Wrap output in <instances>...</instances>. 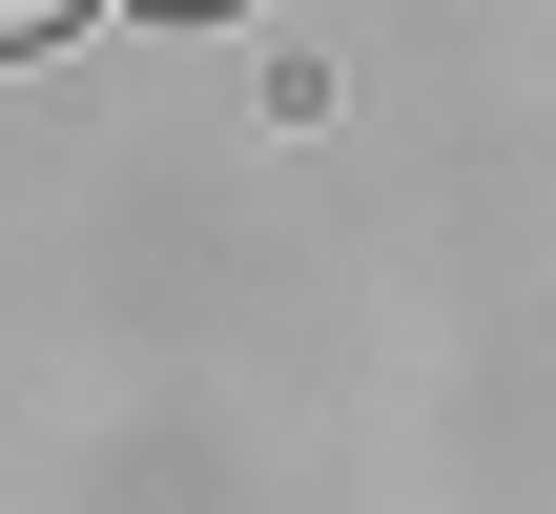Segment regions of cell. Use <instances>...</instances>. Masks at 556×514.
Masks as SVG:
<instances>
[{
	"instance_id": "1",
	"label": "cell",
	"mask_w": 556,
	"mask_h": 514,
	"mask_svg": "<svg viewBox=\"0 0 556 514\" xmlns=\"http://www.w3.org/2000/svg\"><path fill=\"white\" fill-rule=\"evenodd\" d=\"M62 21H83V0H0V41H62Z\"/></svg>"
}]
</instances>
